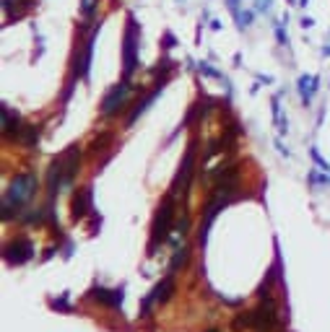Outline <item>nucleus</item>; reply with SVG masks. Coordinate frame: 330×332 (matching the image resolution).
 <instances>
[{"label": "nucleus", "instance_id": "obj_1", "mask_svg": "<svg viewBox=\"0 0 330 332\" xmlns=\"http://www.w3.org/2000/svg\"><path fill=\"white\" fill-rule=\"evenodd\" d=\"M34 187H36V182H34V177H29V174H21V177H16L11 192H8V202H16V205H21V202H26V200L34 195Z\"/></svg>", "mask_w": 330, "mask_h": 332}, {"label": "nucleus", "instance_id": "obj_2", "mask_svg": "<svg viewBox=\"0 0 330 332\" xmlns=\"http://www.w3.org/2000/svg\"><path fill=\"white\" fill-rule=\"evenodd\" d=\"M273 325H276V309H273L270 301L250 311V327H255L258 332H268Z\"/></svg>", "mask_w": 330, "mask_h": 332}, {"label": "nucleus", "instance_id": "obj_3", "mask_svg": "<svg viewBox=\"0 0 330 332\" xmlns=\"http://www.w3.org/2000/svg\"><path fill=\"white\" fill-rule=\"evenodd\" d=\"M169 221H172V208H169V205H164V208H161V213H159V218H156V226H153V244H156L159 239L167 236Z\"/></svg>", "mask_w": 330, "mask_h": 332}, {"label": "nucleus", "instance_id": "obj_4", "mask_svg": "<svg viewBox=\"0 0 330 332\" xmlns=\"http://www.w3.org/2000/svg\"><path fill=\"white\" fill-rule=\"evenodd\" d=\"M31 257V244L29 242H18V244H11L8 247V260L11 262H24V260H29Z\"/></svg>", "mask_w": 330, "mask_h": 332}, {"label": "nucleus", "instance_id": "obj_5", "mask_svg": "<svg viewBox=\"0 0 330 332\" xmlns=\"http://www.w3.org/2000/svg\"><path fill=\"white\" fill-rule=\"evenodd\" d=\"M210 332H216V330H210Z\"/></svg>", "mask_w": 330, "mask_h": 332}]
</instances>
